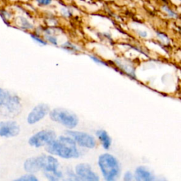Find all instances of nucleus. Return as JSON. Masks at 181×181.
I'll use <instances>...</instances> for the list:
<instances>
[{
  "label": "nucleus",
  "instance_id": "1",
  "mask_svg": "<svg viewBox=\"0 0 181 181\" xmlns=\"http://www.w3.org/2000/svg\"><path fill=\"white\" fill-rule=\"evenodd\" d=\"M58 167L59 162L58 159L45 154L29 158L24 163V169L28 173H34L43 170L44 172L54 173L59 178L63 177V174L58 170Z\"/></svg>",
  "mask_w": 181,
  "mask_h": 181
},
{
  "label": "nucleus",
  "instance_id": "2",
  "mask_svg": "<svg viewBox=\"0 0 181 181\" xmlns=\"http://www.w3.org/2000/svg\"><path fill=\"white\" fill-rule=\"evenodd\" d=\"M46 151L53 155H56L63 159L78 158L79 151L77 143L69 136H61L46 145Z\"/></svg>",
  "mask_w": 181,
  "mask_h": 181
},
{
  "label": "nucleus",
  "instance_id": "3",
  "mask_svg": "<svg viewBox=\"0 0 181 181\" xmlns=\"http://www.w3.org/2000/svg\"><path fill=\"white\" fill-rule=\"evenodd\" d=\"M99 165L103 177L108 181L115 180L120 172V165L116 158L109 154L100 155Z\"/></svg>",
  "mask_w": 181,
  "mask_h": 181
},
{
  "label": "nucleus",
  "instance_id": "4",
  "mask_svg": "<svg viewBox=\"0 0 181 181\" xmlns=\"http://www.w3.org/2000/svg\"><path fill=\"white\" fill-rule=\"evenodd\" d=\"M51 120L59 123L69 129H73L78 125L79 119L74 113L64 108H55L50 112Z\"/></svg>",
  "mask_w": 181,
  "mask_h": 181
},
{
  "label": "nucleus",
  "instance_id": "5",
  "mask_svg": "<svg viewBox=\"0 0 181 181\" xmlns=\"http://www.w3.org/2000/svg\"><path fill=\"white\" fill-rule=\"evenodd\" d=\"M0 105L4 106L9 113L15 114L19 113L21 108L19 98L2 89H0Z\"/></svg>",
  "mask_w": 181,
  "mask_h": 181
},
{
  "label": "nucleus",
  "instance_id": "6",
  "mask_svg": "<svg viewBox=\"0 0 181 181\" xmlns=\"http://www.w3.org/2000/svg\"><path fill=\"white\" fill-rule=\"evenodd\" d=\"M56 137V133L53 130H42L33 135L28 140V143L30 146L38 148L50 144Z\"/></svg>",
  "mask_w": 181,
  "mask_h": 181
},
{
  "label": "nucleus",
  "instance_id": "7",
  "mask_svg": "<svg viewBox=\"0 0 181 181\" xmlns=\"http://www.w3.org/2000/svg\"><path fill=\"white\" fill-rule=\"evenodd\" d=\"M66 134L67 136H69L73 139L76 142V143L81 147L93 149L96 145V142H95L94 137L87 133L78 131L68 130L66 132Z\"/></svg>",
  "mask_w": 181,
  "mask_h": 181
},
{
  "label": "nucleus",
  "instance_id": "8",
  "mask_svg": "<svg viewBox=\"0 0 181 181\" xmlns=\"http://www.w3.org/2000/svg\"><path fill=\"white\" fill-rule=\"evenodd\" d=\"M20 132V127L15 121H2L0 122V136L4 137H16Z\"/></svg>",
  "mask_w": 181,
  "mask_h": 181
},
{
  "label": "nucleus",
  "instance_id": "9",
  "mask_svg": "<svg viewBox=\"0 0 181 181\" xmlns=\"http://www.w3.org/2000/svg\"><path fill=\"white\" fill-rule=\"evenodd\" d=\"M50 112V108L47 104L40 103L38 105L32 110L31 112L28 115L27 121L28 124L33 125L36 123L39 122L40 120L45 117V115Z\"/></svg>",
  "mask_w": 181,
  "mask_h": 181
},
{
  "label": "nucleus",
  "instance_id": "10",
  "mask_svg": "<svg viewBox=\"0 0 181 181\" xmlns=\"http://www.w3.org/2000/svg\"><path fill=\"white\" fill-rule=\"evenodd\" d=\"M76 173L79 180L98 181L99 177L93 171L89 165L86 164H81L76 166Z\"/></svg>",
  "mask_w": 181,
  "mask_h": 181
},
{
  "label": "nucleus",
  "instance_id": "11",
  "mask_svg": "<svg viewBox=\"0 0 181 181\" xmlns=\"http://www.w3.org/2000/svg\"><path fill=\"white\" fill-rule=\"evenodd\" d=\"M135 180L139 181H150L155 179L152 173L143 166L138 167L134 174Z\"/></svg>",
  "mask_w": 181,
  "mask_h": 181
},
{
  "label": "nucleus",
  "instance_id": "12",
  "mask_svg": "<svg viewBox=\"0 0 181 181\" xmlns=\"http://www.w3.org/2000/svg\"><path fill=\"white\" fill-rule=\"evenodd\" d=\"M96 135L101 142L103 148L105 149H109L111 144V139L106 132L105 130H98L96 132Z\"/></svg>",
  "mask_w": 181,
  "mask_h": 181
},
{
  "label": "nucleus",
  "instance_id": "13",
  "mask_svg": "<svg viewBox=\"0 0 181 181\" xmlns=\"http://www.w3.org/2000/svg\"><path fill=\"white\" fill-rule=\"evenodd\" d=\"M16 180L18 181H38V178L33 174H27L22 175L21 177L18 178Z\"/></svg>",
  "mask_w": 181,
  "mask_h": 181
},
{
  "label": "nucleus",
  "instance_id": "14",
  "mask_svg": "<svg viewBox=\"0 0 181 181\" xmlns=\"http://www.w3.org/2000/svg\"><path fill=\"white\" fill-rule=\"evenodd\" d=\"M162 10L164 12H165L166 14L169 15L170 17L171 18H177L178 14L175 12H173L172 9H170L167 5H164V6L162 7Z\"/></svg>",
  "mask_w": 181,
  "mask_h": 181
},
{
  "label": "nucleus",
  "instance_id": "15",
  "mask_svg": "<svg viewBox=\"0 0 181 181\" xmlns=\"http://www.w3.org/2000/svg\"><path fill=\"white\" fill-rule=\"evenodd\" d=\"M20 21L21 23V26L24 28H26V29H28V28H33L32 25L30 24L29 22L26 19H24V18H20Z\"/></svg>",
  "mask_w": 181,
  "mask_h": 181
},
{
  "label": "nucleus",
  "instance_id": "16",
  "mask_svg": "<svg viewBox=\"0 0 181 181\" xmlns=\"http://www.w3.org/2000/svg\"><path fill=\"white\" fill-rule=\"evenodd\" d=\"M37 2L40 5H43V6H48L50 5L53 0H36Z\"/></svg>",
  "mask_w": 181,
  "mask_h": 181
},
{
  "label": "nucleus",
  "instance_id": "17",
  "mask_svg": "<svg viewBox=\"0 0 181 181\" xmlns=\"http://www.w3.org/2000/svg\"><path fill=\"white\" fill-rule=\"evenodd\" d=\"M31 37H32V38L33 40H36L38 43L42 44V45H46L45 41H44L43 40L41 39V38H40L39 37H38V36H36L35 35H31Z\"/></svg>",
  "mask_w": 181,
  "mask_h": 181
},
{
  "label": "nucleus",
  "instance_id": "18",
  "mask_svg": "<svg viewBox=\"0 0 181 181\" xmlns=\"http://www.w3.org/2000/svg\"><path fill=\"white\" fill-rule=\"evenodd\" d=\"M133 179V175L132 174V173L128 171L125 174V177H124V180H127V181H129V180H132Z\"/></svg>",
  "mask_w": 181,
  "mask_h": 181
},
{
  "label": "nucleus",
  "instance_id": "19",
  "mask_svg": "<svg viewBox=\"0 0 181 181\" xmlns=\"http://www.w3.org/2000/svg\"><path fill=\"white\" fill-rule=\"evenodd\" d=\"M90 58H91L94 61H95V63H99V64H104V65H107L106 63H104V62H103V60H101V59L97 58L96 57H95V56H90Z\"/></svg>",
  "mask_w": 181,
  "mask_h": 181
},
{
  "label": "nucleus",
  "instance_id": "20",
  "mask_svg": "<svg viewBox=\"0 0 181 181\" xmlns=\"http://www.w3.org/2000/svg\"><path fill=\"white\" fill-rule=\"evenodd\" d=\"M48 40H50L51 43H53V44H57V40H56V38L53 37V36H49V37H48Z\"/></svg>",
  "mask_w": 181,
  "mask_h": 181
},
{
  "label": "nucleus",
  "instance_id": "21",
  "mask_svg": "<svg viewBox=\"0 0 181 181\" xmlns=\"http://www.w3.org/2000/svg\"><path fill=\"white\" fill-rule=\"evenodd\" d=\"M138 33H139V35L142 36V37H143V38L146 37V35H147L146 32H145V31H142V30H139Z\"/></svg>",
  "mask_w": 181,
  "mask_h": 181
},
{
  "label": "nucleus",
  "instance_id": "22",
  "mask_svg": "<svg viewBox=\"0 0 181 181\" xmlns=\"http://www.w3.org/2000/svg\"><path fill=\"white\" fill-rule=\"evenodd\" d=\"M180 2H181V0H180Z\"/></svg>",
  "mask_w": 181,
  "mask_h": 181
}]
</instances>
